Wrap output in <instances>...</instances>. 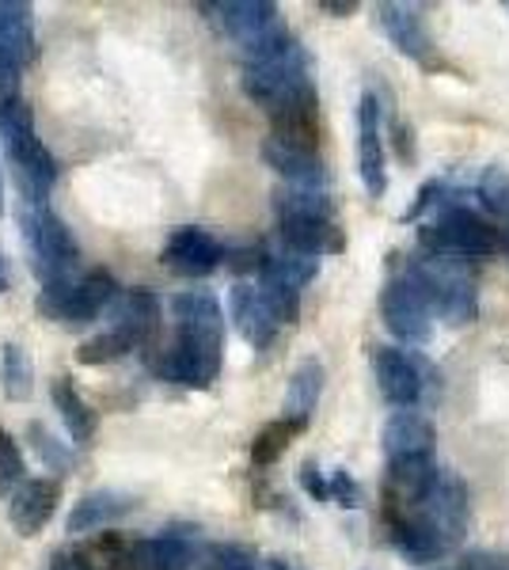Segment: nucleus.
Instances as JSON below:
<instances>
[{
	"instance_id": "nucleus-1",
	"label": "nucleus",
	"mask_w": 509,
	"mask_h": 570,
	"mask_svg": "<svg viewBox=\"0 0 509 570\" xmlns=\"http://www.w3.org/2000/svg\"><path fill=\"white\" fill-rule=\"evenodd\" d=\"M175 312V343L156 362V376L183 389H209L225 362V316L217 297L206 289L179 293L172 301Z\"/></svg>"
},
{
	"instance_id": "nucleus-2",
	"label": "nucleus",
	"mask_w": 509,
	"mask_h": 570,
	"mask_svg": "<svg viewBox=\"0 0 509 570\" xmlns=\"http://www.w3.org/2000/svg\"><path fill=\"white\" fill-rule=\"evenodd\" d=\"M0 141H4L8 156H12L27 202H35V206L42 209L50 187L58 183V160H53V153L39 141V134H35V115L20 96L0 99Z\"/></svg>"
},
{
	"instance_id": "nucleus-3",
	"label": "nucleus",
	"mask_w": 509,
	"mask_h": 570,
	"mask_svg": "<svg viewBox=\"0 0 509 570\" xmlns=\"http://www.w3.org/2000/svg\"><path fill=\"white\" fill-rule=\"evenodd\" d=\"M277 236H282L285 252L309 255V259L335 255L346 247L335 214H331L327 190H285L277 198Z\"/></svg>"
},
{
	"instance_id": "nucleus-4",
	"label": "nucleus",
	"mask_w": 509,
	"mask_h": 570,
	"mask_svg": "<svg viewBox=\"0 0 509 570\" xmlns=\"http://www.w3.org/2000/svg\"><path fill=\"white\" fill-rule=\"evenodd\" d=\"M309 85H312L309 53H304V46L297 39H290L285 46H277V50L263 53V58H252L244 66V91L266 110V115Z\"/></svg>"
},
{
	"instance_id": "nucleus-5",
	"label": "nucleus",
	"mask_w": 509,
	"mask_h": 570,
	"mask_svg": "<svg viewBox=\"0 0 509 570\" xmlns=\"http://www.w3.org/2000/svg\"><path fill=\"white\" fill-rule=\"evenodd\" d=\"M419 244L425 252H433V259H441V255L490 259L498 252V233L468 206H449L419 228Z\"/></svg>"
},
{
	"instance_id": "nucleus-6",
	"label": "nucleus",
	"mask_w": 509,
	"mask_h": 570,
	"mask_svg": "<svg viewBox=\"0 0 509 570\" xmlns=\"http://www.w3.org/2000/svg\"><path fill=\"white\" fill-rule=\"evenodd\" d=\"M407 271L422 285L430 312L446 320L449 327H464L479 316V289L460 266H452L449 259H425L411 263Z\"/></svg>"
},
{
	"instance_id": "nucleus-7",
	"label": "nucleus",
	"mask_w": 509,
	"mask_h": 570,
	"mask_svg": "<svg viewBox=\"0 0 509 570\" xmlns=\"http://www.w3.org/2000/svg\"><path fill=\"white\" fill-rule=\"evenodd\" d=\"M381 316H384V327L392 331L400 343H407V346L430 343L433 312L425 305V293H422V285L414 282L411 271H403L400 278H392L384 285Z\"/></svg>"
},
{
	"instance_id": "nucleus-8",
	"label": "nucleus",
	"mask_w": 509,
	"mask_h": 570,
	"mask_svg": "<svg viewBox=\"0 0 509 570\" xmlns=\"http://www.w3.org/2000/svg\"><path fill=\"white\" fill-rule=\"evenodd\" d=\"M23 236H27V247H31V255H35V271H39L42 282L65 278L80 259V247L72 240L69 228H65V220L53 217L46 206L23 217Z\"/></svg>"
},
{
	"instance_id": "nucleus-9",
	"label": "nucleus",
	"mask_w": 509,
	"mask_h": 570,
	"mask_svg": "<svg viewBox=\"0 0 509 570\" xmlns=\"http://www.w3.org/2000/svg\"><path fill=\"white\" fill-rule=\"evenodd\" d=\"M358 176L369 198H384V104L373 88H365L358 99Z\"/></svg>"
},
{
	"instance_id": "nucleus-10",
	"label": "nucleus",
	"mask_w": 509,
	"mask_h": 570,
	"mask_svg": "<svg viewBox=\"0 0 509 570\" xmlns=\"http://www.w3.org/2000/svg\"><path fill=\"white\" fill-rule=\"evenodd\" d=\"M419 518L430 521L441 537L449 540V548H457L468 532L471 521V499H468V487L457 480L452 472H438L430 483V491L422 494L419 505H411Z\"/></svg>"
},
{
	"instance_id": "nucleus-11",
	"label": "nucleus",
	"mask_w": 509,
	"mask_h": 570,
	"mask_svg": "<svg viewBox=\"0 0 509 570\" xmlns=\"http://www.w3.org/2000/svg\"><path fill=\"white\" fill-rule=\"evenodd\" d=\"M373 376H376V389L392 407L400 411H414L422 403L425 392V373L422 362L414 354L400 351V346H373Z\"/></svg>"
},
{
	"instance_id": "nucleus-12",
	"label": "nucleus",
	"mask_w": 509,
	"mask_h": 570,
	"mask_svg": "<svg viewBox=\"0 0 509 570\" xmlns=\"http://www.w3.org/2000/svg\"><path fill=\"white\" fill-rule=\"evenodd\" d=\"M209 12H217V23L225 27L228 39L244 46V53H252L285 27L271 0H225V4H213Z\"/></svg>"
},
{
	"instance_id": "nucleus-13",
	"label": "nucleus",
	"mask_w": 509,
	"mask_h": 570,
	"mask_svg": "<svg viewBox=\"0 0 509 570\" xmlns=\"http://www.w3.org/2000/svg\"><path fill=\"white\" fill-rule=\"evenodd\" d=\"M384 521H388V537H392V548L400 551L407 563L425 567V563H441L449 556V540L441 537L438 529L425 518H419L414 510H388L384 505Z\"/></svg>"
},
{
	"instance_id": "nucleus-14",
	"label": "nucleus",
	"mask_w": 509,
	"mask_h": 570,
	"mask_svg": "<svg viewBox=\"0 0 509 570\" xmlns=\"http://www.w3.org/2000/svg\"><path fill=\"white\" fill-rule=\"evenodd\" d=\"M221 263H225V247H221L217 236L198 225L175 228L168 244H164V266L183 274V278H206Z\"/></svg>"
},
{
	"instance_id": "nucleus-15",
	"label": "nucleus",
	"mask_w": 509,
	"mask_h": 570,
	"mask_svg": "<svg viewBox=\"0 0 509 570\" xmlns=\"http://www.w3.org/2000/svg\"><path fill=\"white\" fill-rule=\"evenodd\" d=\"M198 559V529H168L129 548V570H190Z\"/></svg>"
},
{
	"instance_id": "nucleus-16",
	"label": "nucleus",
	"mask_w": 509,
	"mask_h": 570,
	"mask_svg": "<svg viewBox=\"0 0 509 570\" xmlns=\"http://www.w3.org/2000/svg\"><path fill=\"white\" fill-rule=\"evenodd\" d=\"M61 502V483L58 480H31L20 483L12 494V505H8V521L20 537H39V532L50 525L53 510Z\"/></svg>"
},
{
	"instance_id": "nucleus-17",
	"label": "nucleus",
	"mask_w": 509,
	"mask_h": 570,
	"mask_svg": "<svg viewBox=\"0 0 509 570\" xmlns=\"http://www.w3.org/2000/svg\"><path fill=\"white\" fill-rule=\"evenodd\" d=\"M263 160L290 183L293 190H327V168H323L320 153L297 149V145H285L266 137L263 141Z\"/></svg>"
},
{
	"instance_id": "nucleus-18",
	"label": "nucleus",
	"mask_w": 509,
	"mask_h": 570,
	"mask_svg": "<svg viewBox=\"0 0 509 570\" xmlns=\"http://www.w3.org/2000/svg\"><path fill=\"white\" fill-rule=\"evenodd\" d=\"M376 23H381L388 42H392L403 58H411V61L430 58V35H425V23L419 16V8L384 0V4H376Z\"/></svg>"
},
{
	"instance_id": "nucleus-19",
	"label": "nucleus",
	"mask_w": 509,
	"mask_h": 570,
	"mask_svg": "<svg viewBox=\"0 0 509 570\" xmlns=\"http://www.w3.org/2000/svg\"><path fill=\"white\" fill-rule=\"evenodd\" d=\"M228 312H233V320H236V331L255 351H266V346L274 343L277 320L271 316V308H266L263 293H258L255 285H244V282L233 285V293H228Z\"/></svg>"
},
{
	"instance_id": "nucleus-20",
	"label": "nucleus",
	"mask_w": 509,
	"mask_h": 570,
	"mask_svg": "<svg viewBox=\"0 0 509 570\" xmlns=\"http://www.w3.org/2000/svg\"><path fill=\"white\" fill-rule=\"evenodd\" d=\"M384 453H388V461L430 456L433 453V422L419 415V411H395L384 426Z\"/></svg>"
},
{
	"instance_id": "nucleus-21",
	"label": "nucleus",
	"mask_w": 509,
	"mask_h": 570,
	"mask_svg": "<svg viewBox=\"0 0 509 570\" xmlns=\"http://www.w3.org/2000/svg\"><path fill=\"white\" fill-rule=\"evenodd\" d=\"M160 327V301L149 289H126L115 297V331H123L134 346H145Z\"/></svg>"
},
{
	"instance_id": "nucleus-22",
	"label": "nucleus",
	"mask_w": 509,
	"mask_h": 570,
	"mask_svg": "<svg viewBox=\"0 0 509 570\" xmlns=\"http://www.w3.org/2000/svg\"><path fill=\"white\" fill-rule=\"evenodd\" d=\"M31 4L20 0H0V61L12 66H27L35 58V23Z\"/></svg>"
},
{
	"instance_id": "nucleus-23",
	"label": "nucleus",
	"mask_w": 509,
	"mask_h": 570,
	"mask_svg": "<svg viewBox=\"0 0 509 570\" xmlns=\"http://www.w3.org/2000/svg\"><path fill=\"white\" fill-rule=\"evenodd\" d=\"M118 297V285L107 271H91L80 282L69 285V301H65V324H88Z\"/></svg>"
},
{
	"instance_id": "nucleus-24",
	"label": "nucleus",
	"mask_w": 509,
	"mask_h": 570,
	"mask_svg": "<svg viewBox=\"0 0 509 570\" xmlns=\"http://www.w3.org/2000/svg\"><path fill=\"white\" fill-rule=\"evenodd\" d=\"M129 510H134V502H129L126 494H118V491H91L77 505H72L65 529H69V532H96V529H107L110 521H118Z\"/></svg>"
},
{
	"instance_id": "nucleus-25",
	"label": "nucleus",
	"mask_w": 509,
	"mask_h": 570,
	"mask_svg": "<svg viewBox=\"0 0 509 570\" xmlns=\"http://www.w3.org/2000/svg\"><path fill=\"white\" fill-rule=\"evenodd\" d=\"M320 395H323V365L316 357H304L297 370H293L290 392H285V419L297 422V426H309Z\"/></svg>"
},
{
	"instance_id": "nucleus-26",
	"label": "nucleus",
	"mask_w": 509,
	"mask_h": 570,
	"mask_svg": "<svg viewBox=\"0 0 509 570\" xmlns=\"http://www.w3.org/2000/svg\"><path fill=\"white\" fill-rule=\"evenodd\" d=\"M53 407L61 411V422L69 426V438H72V445H80V449H88L91 445V438H96V411L88 407L85 400H80V392L72 389V376H58L53 381Z\"/></svg>"
},
{
	"instance_id": "nucleus-27",
	"label": "nucleus",
	"mask_w": 509,
	"mask_h": 570,
	"mask_svg": "<svg viewBox=\"0 0 509 570\" xmlns=\"http://www.w3.org/2000/svg\"><path fill=\"white\" fill-rule=\"evenodd\" d=\"M320 274V259H309V255H293V252H277V255H263V266H258V278L285 285V289H304L312 278Z\"/></svg>"
},
{
	"instance_id": "nucleus-28",
	"label": "nucleus",
	"mask_w": 509,
	"mask_h": 570,
	"mask_svg": "<svg viewBox=\"0 0 509 570\" xmlns=\"http://www.w3.org/2000/svg\"><path fill=\"white\" fill-rule=\"evenodd\" d=\"M0 384H4V395L12 403L31 400V362H27L23 346L4 343V354H0Z\"/></svg>"
},
{
	"instance_id": "nucleus-29",
	"label": "nucleus",
	"mask_w": 509,
	"mask_h": 570,
	"mask_svg": "<svg viewBox=\"0 0 509 570\" xmlns=\"http://www.w3.org/2000/svg\"><path fill=\"white\" fill-rule=\"evenodd\" d=\"M304 426H297V422L290 419H277V422H266L263 430H258V438L252 441V461L255 468H271L277 456L290 449V441L301 434Z\"/></svg>"
},
{
	"instance_id": "nucleus-30",
	"label": "nucleus",
	"mask_w": 509,
	"mask_h": 570,
	"mask_svg": "<svg viewBox=\"0 0 509 570\" xmlns=\"http://www.w3.org/2000/svg\"><path fill=\"white\" fill-rule=\"evenodd\" d=\"M129 351H137L134 343L123 335V331H104V335H96V338H88L85 346L77 351V362L80 365H107V362H118V357H126Z\"/></svg>"
},
{
	"instance_id": "nucleus-31",
	"label": "nucleus",
	"mask_w": 509,
	"mask_h": 570,
	"mask_svg": "<svg viewBox=\"0 0 509 570\" xmlns=\"http://www.w3.org/2000/svg\"><path fill=\"white\" fill-rule=\"evenodd\" d=\"M258 293H263V301H266V308H271V316L277 320V327L297 324V316H301L297 289H285V285H274V282H258Z\"/></svg>"
},
{
	"instance_id": "nucleus-32",
	"label": "nucleus",
	"mask_w": 509,
	"mask_h": 570,
	"mask_svg": "<svg viewBox=\"0 0 509 570\" xmlns=\"http://www.w3.org/2000/svg\"><path fill=\"white\" fill-rule=\"evenodd\" d=\"M20 483H23V453L12 434L0 430V499H4V494H16Z\"/></svg>"
},
{
	"instance_id": "nucleus-33",
	"label": "nucleus",
	"mask_w": 509,
	"mask_h": 570,
	"mask_svg": "<svg viewBox=\"0 0 509 570\" xmlns=\"http://www.w3.org/2000/svg\"><path fill=\"white\" fill-rule=\"evenodd\" d=\"M27 438H31V445L39 449V456L53 468V472H61V475L72 472V453H65L61 441H53L50 430L39 426V422H31V426H27Z\"/></svg>"
},
{
	"instance_id": "nucleus-34",
	"label": "nucleus",
	"mask_w": 509,
	"mask_h": 570,
	"mask_svg": "<svg viewBox=\"0 0 509 570\" xmlns=\"http://www.w3.org/2000/svg\"><path fill=\"white\" fill-rule=\"evenodd\" d=\"M449 206H452V202H449V183L433 176V179H425L422 187H419V195H414V206L407 209L403 220H419V217L430 214V209H438V214H441V209H449Z\"/></svg>"
},
{
	"instance_id": "nucleus-35",
	"label": "nucleus",
	"mask_w": 509,
	"mask_h": 570,
	"mask_svg": "<svg viewBox=\"0 0 509 570\" xmlns=\"http://www.w3.org/2000/svg\"><path fill=\"white\" fill-rule=\"evenodd\" d=\"M476 195L483 198V206L490 214H509V171L502 168H487L483 179H479Z\"/></svg>"
},
{
	"instance_id": "nucleus-36",
	"label": "nucleus",
	"mask_w": 509,
	"mask_h": 570,
	"mask_svg": "<svg viewBox=\"0 0 509 570\" xmlns=\"http://www.w3.org/2000/svg\"><path fill=\"white\" fill-rule=\"evenodd\" d=\"M206 570H258V563L244 544H213L206 548Z\"/></svg>"
},
{
	"instance_id": "nucleus-37",
	"label": "nucleus",
	"mask_w": 509,
	"mask_h": 570,
	"mask_svg": "<svg viewBox=\"0 0 509 570\" xmlns=\"http://www.w3.org/2000/svg\"><path fill=\"white\" fill-rule=\"evenodd\" d=\"M69 278H53L42 285L39 293V312L46 320H65V301H69Z\"/></svg>"
},
{
	"instance_id": "nucleus-38",
	"label": "nucleus",
	"mask_w": 509,
	"mask_h": 570,
	"mask_svg": "<svg viewBox=\"0 0 509 570\" xmlns=\"http://www.w3.org/2000/svg\"><path fill=\"white\" fill-rule=\"evenodd\" d=\"M327 487H331V499H335L339 505H346V510H358L361 499H365V494H361V487H358V480L346 472V468H339V472L327 480Z\"/></svg>"
},
{
	"instance_id": "nucleus-39",
	"label": "nucleus",
	"mask_w": 509,
	"mask_h": 570,
	"mask_svg": "<svg viewBox=\"0 0 509 570\" xmlns=\"http://www.w3.org/2000/svg\"><path fill=\"white\" fill-rule=\"evenodd\" d=\"M301 487L309 491V499L316 502H331V487H327V475H323V468L316 461H304L301 464Z\"/></svg>"
},
{
	"instance_id": "nucleus-40",
	"label": "nucleus",
	"mask_w": 509,
	"mask_h": 570,
	"mask_svg": "<svg viewBox=\"0 0 509 570\" xmlns=\"http://www.w3.org/2000/svg\"><path fill=\"white\" fill-rule=\"evenodd\" d=\"M50 570H96V567L88 563L85 551H58V556H53V567Z\"/></svg>"
},
{
	"instance_id": "nucleus-41",
	"label": "nucleus",
	"mask_w": 509,
	"mask_h": 570,
	"mask_svg": "<svg viewBox=\"0 0 509 570\" xmlns=\"http://www.w3.org/2000/svg\"><path fill=\"white\" fill-rule=\"evenodd\" d=\"M320 8H323V12H335L342 20V16L358 12V0H320Z\"/></svg>"
},
{
	"instance_id": "nucleus-42",
	"label": "nucleus",
	"mask_w": 509,
	"mask_h": 570,
	"mask_svg": "<svg viewBox=\"0 0 509 570\" xmlns=\"http://www.w3.org/2000/svg\"><path fill=\"white\" fill-rule=\"evenodd\" d=\"M395 137H400V156H403V160H411V156H414V149H411V130L395 122Z\"/></svg>"
},
{
	"instance_id": "nucleus-43",
	"label": "nucleus",
	"mask_w": 509,
	"mask_h": 570,
	"mask_svg": "<svg viewBox=\"0 0 509 570\" xmlns=\"http://www.w3.org/2000/svg\"><path fill=\"white\" fill-rule=\"evenodd\" d=\"M468 570H498V563H490V559H483V556H476L468 563Z\"/></svg>"
},
{
	"instance_id": "nucleus-44",
	"label": "nucleus",
	"mask_w": 509,
	"mask_h": 570,
	"mask_svg": "<svg viewBox=\"0 0 509 570\" xmlns=\"http://www.w3.org/2000/svg\"><path fill=\"white\" fill-rule=\"evenodd\" d=\"M271 570H301V567L290 563V559H271Z\"/></svg>"
},
{
	"instance_id": "nucleus-45",
	"label": "nucleus",
	"mask_w": 509,
	"mask_h": 570,
	"mask_svg": "<svg viewBox=\"0 0 509 570\" xmlns=\"http://www.w3.org/2000/svg\"><path fill=\"white\" fill-rule=\"evenodd\" d=\"M0 293H8V266H4V255H0Z\"/></svg>"
},
{
	"instance_id": "nucleus-46",
	"label": "nucleus",
	"mask_w": 509,
	"mask_h": 570,
	"mask_svg": "<svg viewBox=\"0 0 509 570\" xmlns=\"http://www.w3.org/2000/svg\"><path fill=\"white\" fill-rule=\"evenodd\" d=\"M0 209H4V179H0Z\"/></svg>"
}]
</instances>
